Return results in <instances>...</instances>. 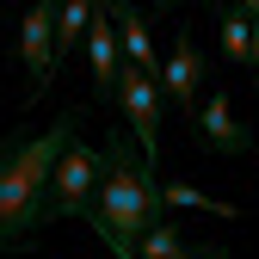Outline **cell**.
Returning <instances> with one entry per match:
<instances>
[{
	"instance_id": "obj_1",
	"label": "cell",
	"mask_w": 259,
	"mask_h": 259,
	"mask_svg": "<svg viewBox=\"0 0 259 259\" xmlns=\"http://www.w3.org/2000/svg\"><path fill=\"white\" fill-rule=\"evenodd\" d=\"M74 130H80V111H62L44 136H19L13 154L0 160V253L31 247L56 222L50 216V185H56L62 154L74 148Z\"/></svg>"
},
{
	"instance_id": "obj_2",
	"label": "cell",
	"mask_w": 259,
	"mask_h": 259,
	"mask_svg": "<svg viewBox=\"0 0 259 259\" xmlns=\"http://www.w3.org/2000/svg\"><path fill=\"white\" fill-rule=\"evenodd\" d=\"M160 179L154 167L142 160V148L123 136V130H111L105 136V179H99V198H93V229L105 235V247L117 259H142V235L160 222Z\"/></svg>"
},
{
	"instance_id": "obj_3",
	"label": "cell",
	"mask_w": 259,
	"mask_h": 259,
	"mask_svg": "<svg viewBox=\"0 0 259 259\" xmlns=\"http://www.w3.org/2000/svg\"><path fill=\"white\" fill-rule=\"evenodd\" d=\"M99 179H105V142H74L56 167L50 185V216H93V198H99Z\"/></svg>"
},
{
	"instance_id": "obj_4",
	"label": "cell",
	"mask_w": 259,
	"mask_h": 259,
	"mask_svg": "<svg viewBox=\"0 0 259 259\" xmlns=\"http://www.w3.org/2000/svg\"><path fill=\"white\" fill-rule=\"evenodd\" d=\"M160 80L148 74V68H136V62H123V80H117V111H123V123H130V142L142 148V160L154 167L160 160Z\"/></svg>"
},
{
	"instance_id": "obj_5",
	"label": "cell",
	"mask_w": 259,
	"mask_h": 259,
	"mask_svg": "<svg viewBox=\"0 0 259 259\" xmlns=\"http://www.w3.org/2000/svg\"><path fill=\"white\" fill-rule=\"evenodd\" d=\"M210 62H204V50H198V37H191V31H179L173 37V50H167V68H160V93H167V99L191 117L204 99H210Z\"/></svg>"
},
{
	"instance_id": "obj_6",
	"label": "cell",
	"mask_w": 259,
	"mask_h": 259,
	"mask_svg": "<svg viewBox=\"0 0 259 259\" xmlns=\"http://www.w3.org/2000/svg\"><path fill=\"white\" fill-rule=\"evenodd\" d=\"M19 62H25V80H31V93H44L50 80H56V0H44V7H31L25 19H19Z\"/></svg>"
},
{
	"instance_id": "obj_7",
	"label": "cell",
	"mask_w": 259,
	"mask_h": 259,
	"mask_svg": "<svg viewBox=\"0 0 259 259\" xmlns=\"http://www.w3.org/2000/svg\"><path fill=\"white\" fill-rule=\"evenodd\" d=\"M198 136H204V148H216V154H247V148H259L253 130L235 117V99H229L222 87H210V99L198 105Z\"/></svg>"
},
{
	"instance_id": "obj_8",
	"label": "cell",
	"mask_w": 259,
	"mask_h": 259,
	"mask_svg": "<svg viewBox=\"0 0 259 259\" xmlns=\"http://www.w3.org/2000/svg\"><path fill=\"white\" fill-rule=\"evenodd\" d=\"M216 25H222V62H253V50H259L253 0H241V7H216Z\"/></svg>"
},
{
	"instance_id": "obj_9",
	"label": "cell",
	"mask_w": 259,
	"mask_h": 259,
	"mask_svg": "<svg viewBox=\"0 0 259 259\" xmlns=\"http://www.w3.org/2000/svg\"><path fill=\"white\" fill-rule=\"evenodd\" d=\"M142 259H191V241H185V235L173 229L167 216H160L154 229L142 235Z\"/></svg>"
},
{
	"instance_id": "obj_10",
	"label": "cell",
	"mask_w": 259,
	"mask_h": 259,
	"mask_svg": "<svg viewBox=\"0 0 259 259\" xmlns=\"http://www.w3.org/2000/svg\"><path fill=\"white\" fill-rule=\"evenodd\" d=\"M160 198H167V204H191V210H210V216H235V204H216V198H204V191H191L185 179H173V185H160Z\"/></svg>"
},
{
	"instance_id": "obj_11",
	"label": "cell",
	"mask_w": 259,
	"mask_h": 259,
	"mask_svg": "<svg viewBox=\"0 0 259 259\" xmlns=\"http://www.w3.org/2000/svg\"><path fill=\"white\" fill-rule=\"evenodd\" d=\"M191 259H229L222 247H191Z\"/></svg>"
},
{
	"instance_id": "obj_12",
	"label": "cell",
	"mask_w": 259,
	"mask_h": 259,
	"mask_svg": "<svg viewBox=\"0 0 259 259\" xmlns=\"http://www.w3.org/2000/svg\"><path fill=\"white\" fill-rule=\"evenodd\" d=\"M13 142H19V136H7V142H0V160H7V154H13Z\"/></svg>"
},
{
	"instance_id": "obj_13",
	"label": "cell",
	"mask_w": 259,
	"mask_h": 259,
	"mask_svg": "<svg viewBox=\"0 0 259 259\" xmlns=\"http://www.w3.org/2000/svg\"><path fill=\"white\" fill-rule=\"evenodd\" d=\"M253 19H259V13H253ZM253 74H259V50H253Z\"/></svg>"
},
{
	"instance_id": "obj_14",
	"label": "cell",
	"mask_w": 259,
	"mask_h": 259,
	"mask_svg": "<svg viewBox=\"0 0 259 259\" xmlns=\"http://www.w3.org/2000/svg\"><path fill=\"white\" fill-rule=\"evenodd\" d=\"M253 13H259V0H253Z\"/></svg>"
}]
</instances>
